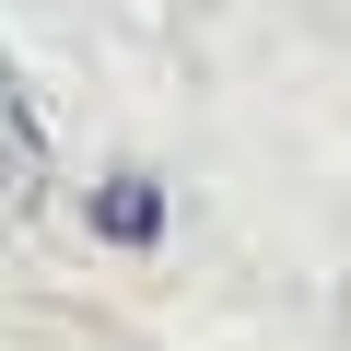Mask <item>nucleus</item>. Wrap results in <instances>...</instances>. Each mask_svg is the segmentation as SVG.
<instances>
[{
	"label": "nucleus",
	"mask_w": 351,
	"mask_h": 351,
	"mask_svg": "<svg viewBox=\"0 0 351 351\" xmlns=\"http://www.w3.org/2000/svg\"><path fill=\"white\" fill-rule=\"evenodd\" d=\"M36 199H47V117L24 94V71L0 59V223H24Z\"/></svg>",
	"instance_id": "obj_1"
},
{
	"label": "nucleus",
	"mask_w": 351,
	"mask_h": 351,
	"mask_svg": "<svg viewBox=\"0 0 351 351\" xmlns=\"http://www.w3.org/2000/svg\"><path fill=\"white\" fill-rule=\"evenodd\" d=\"M94 234H106V246H164V176L117 164L106 188H94Z\"/></svg>",
	"instance_id": "obj_2"
}]
</instances>
